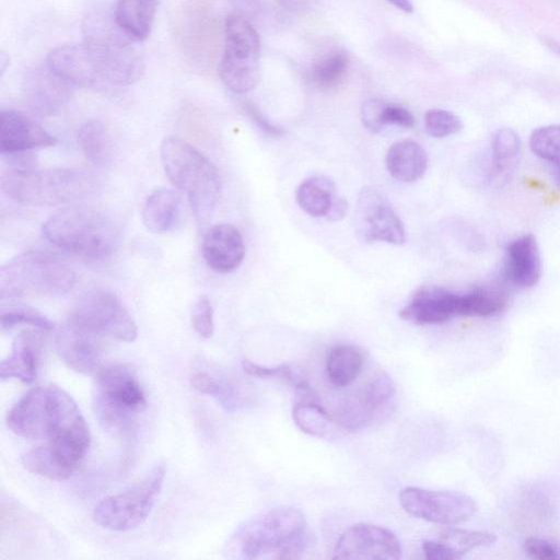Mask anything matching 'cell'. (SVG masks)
Masks as SVG:
<instances>
[{
    "instance_id": "obj_45",
    "label": "cell",
    "mask_w": 560,
    "mask_h": 560,
    "mask_svg": "<svg viewBox=\"0 0 560 560\" xmlns=\"http://www.w3.org/2000/svg\"><path fill=\"white\" fill-rule=\"evenodd\" d=\"M241 108L248 119L265 135L269 137H280L285 133L282 127L270 122L250 101H243Z\"/></svg>"
},
{
    "instance_id": "obj_33",
    "label": "cell",
    "mask_w": 560,
    "mask_h": 560,
    "mask_svg": "<svg viewBox=\"0 0 560 560\" xmlns=\"http://www.w3.org/2000/svg\"><path fill=\"white\" fill-rule=\"evenodd\" d=\"M492 179L505 182L514 171L522 151V141L511 128H501L492 137Z\"/></svg>"
},
{
    "instance_id": "obj_16",
    "label": "cell",
    "mask_w": 560,
    "mask_h": 560,
    "mask_svg": "<svg viewBox=\"0 0 560 560\" xmlns=\"http://www.w3.org/2000/svg\"><path fill=\"white\" fill-rule=\"evenodd\" d=\"M89 444L71 440H52L21 456L23 467L50 480H66L83 459Z\"/></svg>"
},
{
    "instance_id": "obj_24",
    "label": "cell",
    "mask_w": 560,
    "mask_h": 560,
    "mask_svg": "<svg viewBox=\"0 0 560 560\" xmlns=\"http://www.w3.org/2000/svg\"><path fill=\"white\" fill-rule=\"evenodd\" d=\"M43 331L33 327L15 336L9 357L0 364L2 381L16 378L30 384L36 380L43 350Z\"/></svg>"
},
{
    "instance_id": "obj_18",
    "label": "cell",
    "mask_w": 560,
    "mask_h": 560,
    "mask_svg": "<svg viewBox=\"0 0 560 560\" xmlns=\"http://www.w3.org/2000/svg\"><path fill=\"white\" fill-rule=\"evenodd\" d=\"M399 316L419 325L442 324L453 317L465 316L464 294L440 287H422L412 294Z\"/></svg>"
},
{
    "instance_id": "obj_23",
    "label": "cell",
    "mask_w": 560,
    "mask_h": 560,
    "mask_svg": "<svg viewBox=\"0 0 560 560\" xmlns=\"http://www.w3.org/2000/svg\"><path fill=\"white\" fill-rule=\"evenodd\" d=\"M69 85L48 67L36 68L25 78V101L33 113L39 116H52L68 102Z\"/></svg>"
},
{
    "instance_id": "obj_42",
    "label": "cell",
    "mask_w": 560,
    "mask_h": 560,
    "mask_svg": "<svg viewBox=\"0 0 560 560\" xmlns=\"http://www.w3.org/2000/svg\"><path fill=\"white\" fill-rule=\"evenodd\" d=\"M28 325L31 327L48 331L54 328V324L39 312L28 307H16L3 311L1 314L2 329H11L18 325Z\"/></svg>"
},
{
    "instance_id": "obj_29",
    "label": "cell",
    "mask_w": 560,
    "mask_h": 560,
    "mask_svg": "<svg viewBox=\"0 0 560 560\" xmlns=\"http://www.w3.org/2000/svg\"><path fill=\"white\" fill-rule=\"evenodd\" d=\"M179 195L168 188H159L145 199L142 221L152 233H165L174 228L180 211Z\"/></svg>"
},
{
    "instance_id": "obj_15",
    "label": "cell",
    "mask_w": 560,
    "mask_h": 560,
    "mask_svg": "<svg viewBox=\"0 0 560 560\" xmlns=\"http://www.w3.org/2000/svg\"><path fill=\"white\" fill-rule=\"evenodd\" d=\"M401 557L398 537L389 529L372 525L355 524L347 528L334 548V559L397 560Z\"/></svg>"
},
{
    "instance_id": "obj_40",
    "label": "cell",
    "mask_w": 560,
    "mask_h": 560,
    "mask_svg": "<svg viewBox=\"0 0 560 560\" xmlns=\"http://www.w3.org/2000/svg\"><path fill=\"white\" fill-rule=\"evenodd\" d=\"M242 368L247 375L259 378L277 380L291 385L301 393L310 390L308 384L303 378L299 377L292 366L288 363H282L276 366H264L248 359H244L242 361Z\"/></svg>"
},
{
    "instance_id": "obj_14",
    "label": "cell",
    "mask_w": 560,
    "mask_h": 560,
    "mask_svg": "<svg viewBox=\"0 0 560 560\" xmlns=\"http://www.w3.org/2000/svg\"><path fill=\"white\" fill-rule=\"evenodd\" d=\"M357 235L364 242L405 243L404 223L386 195L376 187H363L354 210Z\"/></svg>"
},
{
    "instance_id": "obj_28",
    "label": "cell",
    "mask_w": 560,
    "mask_h": 560,
    "mask_svg": "<svg viewBox=\"0 0 560 560\" xmlns=\"http://www.w3.org/2000/svg\"><path fill=\"white\" fill-rule=\"evenodd\" d=\"M160 0H118L115 25L130 39L142 42L150 35Z\"/></svg>"
},
{
    "instance_id": "obj_43",
    "label": "cell",
    "mask_w": 560,
    "mask_h": 560,
    "mask_svg": "<svg viewBox=\"0 0 560 560\" xmlns=\"http://www.w3.org/2000/svg\"><path fill=\"white\" fill-rule=\"evenodd\" d=\"M191 324L201 338L208 339L213 335V310L206 295L199 296L191 308Z\"/></svg>"
},
{
    "instance_id": "obj_7",
    "label": "cell",
    "mask_w": 560,
    "mask_h": 560,
    "mask_svg": "<svg viewBox=\"0 0 560 560\" xmlns=\"http://www.w3.org/2000/svg\"><path fill=\"white\" fill-rule=\"evenodd\" d=\"M147 404L133 369L126 364L102 366L95 374L93 405L105 429L127 434Z\"/></svg>"
},
{
    "instance_id": "obj_17",
    "label": "cell",
    "mask_w": 560,
    "mask_h": 560,
    "mask_svg": "<svg viewBox=\"0 0 560 560\" xmlns=\"http://www.w3.org/2000/svg\"><path fill=\"white\" fill-rule=\"evenodd\" d=\"M394 394L395 385L392 378L384 372H377L359 390L341 402L336 421L347 430L361 429Z\"/></svg>"
},
{
    "instance_id": "obj_41",
    "label": "cell",
    "mask_w": 560,
    "mask_h": 560,
    "mask_svg": "<svg viewBox=\"0 0 560 560\" xmlns=\"http://www.w3.org/2000/svg\"><path fill=\"white\" fill-rule=\"evenodd\" d=\"M427 132L434 138H444L462 130V120L454 113L445 109H430L424 115Z\"/></svg>"
},
{
    "instance_id": "obj_38",
    "label": "cell",
    "mask_w": 560,
    "mask_h": 560,
    "mask_svg": "<svg viewBox=\"0 0 560 560\" xmlns=\"http://www.w3.org/2000/svg\"><path fill=\"white\" fill-rule=\"evenodd\" d=\"M465 296V316L487 317L500 313L506 304L502 292L491 288H477Z\"/></svg>"
},
{
    "instance_id": "obj_27",
    "label": "cell",
    "mask_w": 560,
    "mask_h": 560,
    "mask_svg": "<svg viewBox=\"0 0 560 560\" xmlns=\"http://www.w3.org/2000/svg\"><path fill=\"white\" fill-rule=\"evenodd\" d=\"M385 162L392 177L399 182L412 183L425 173L428 155L418 142L404 139L388 148Z\"/></svg>"
},
{
    "instance_id": "obj_3",
    "label": "cell",
    "mask_w": 560,
    "mask_h": 560,
    "mask_svg": "<svg viewBox=\"0 0 560 560\" xmlns=\"http://www.w3.org/2000/svg\"><path fill=\"white\" fill-rule=\"evenodd\" d=\"M54 246L85 260L108 257L118 241V230L105 212L84 206H69L51 214L42 226Z\"/></svg>"
},
{
    "instance_id": "obj_48",
    "label": "cell",
    "mask_w": 560,
    "mask_h": 560,
    "mask_svg": "<svg viewBox=\"0 0 560 560\" xmlns=\"http://www.w3.org/2000/svg\"><path fill=\"white\" fill-rule=\"evenodd\" d=\"M402 12H412L413 8L409 0H386Z\"/></svg>"
},
{
    "instance_id": "obj_11",
    "label": "cell",
    "mask_w": 560,
    "mask_h": 560,
    "mask_svg": "<svg viewBox=\"0 0 560 560\" xmlns=\"http://www.w3.org/2000/svg\"><path fill=\"white\" fill-rule=\"evenodd\" d=\"M175 36L191 63L200 69L211 67L221 38L211 0H182L175 18Z\"/></svg>"
},
{
    "instance_id": "obj_21",
    "label": "cell",
    "mask_w": 560,
    "mask_h": 560,
    "mask_svg": "<svg viewBox=\"0 0 560 560\" xmlns=\"http://www.w3.org/2000/svg\"><path fill=\"white\" fill-rule=\"evenodd\" d=\"M56 143L57 139L34 119L15 110H1L0 151L3 155L48 148Z\"/></svg>"
},
{
    "instance_id": "obj_9",
    "label": "cell",
    "mask_w": 560,
    "mask_h": 560,
    "mask_svg": "<svg viewBox=\"0 0 560 560\" xmlns=\"http://www.w3.org/2000/svg\"><path fill=\"white\" fill-rule=\"evenodd\" d=\"M165 463L156 464L129 489L101 500L94 508V522L112 532H129L148 518L162 491Z\"/></svg>"
},
{
    "instance_id": "obj_30",
    "label": "cell",
    "mask_w": 560,
    "mask_h": 560,
    "mask_svg": "<svg viewBox=\"0 0 560 560\" xmlns=\"http://www.w3.org/2000/svg\"><path fill=\"white\" fill-rule=\"evenodd\" d=\"M337 197L335 184L327 176H313L305 179L295 192L299 207L315 218H326Z\"/></svg>"
},
{
    "instance_id": "obj_35",
    "label": "cell",
    "mask_w": 560,
    "mask_h": 560,
    "mask_svg": "<svg viewBox=\"0 0 560 560\" xmlns=\"http://www.w3.org/2000/svg\"><path fill=\"white\" fill-rule=\"evenodd\" d=\"M292 418L295 425L308 435L329 440L338 434L337 421L313 400L298 401L292 408Z\"/></svg>"
},
{
    "instance_id": "obj_20",
    "label": "cell",
    "mask_w": 560,
    "mask_h": 560,
    "mask_svg": "<svg viewBox=\"0 0 560 560\" xmlns=\"http://www.w3.org/2000/svg\"><path fill=\"white\" fill-rule=\"evenodd\" d=\"M47 67L70 85L105 90L84 42L60 45L50 50Z\"/></svg>"
},
{
    "instance_id": "obj_34",
    "label": "cell",
    "mask_w": 560,
    "mask_h": 560,
    "mask_svg": "<svg viewBox=\"0 0 560 560\" xmlns=\"http://www.w3.org/2000/svg\"><path fill=\"white\" fill-rule=\"evenodd\" d=\"M361 117L363 125L374 133H380L386 126L410 128L415 124L407 108L378 98H370L362 104Z\"/></svg>"
},
{
    "instance_id": "obj_5",
    "label": "cell",
    "mask_w": 560,
    "mask_h": 560,
    "mask_svg": "<svg viewBox=\"0 0 560 560\" xmlns=\"http://www.w3.org/2000/svg\"><path fill=\"white\" fill-rule=\"evenodd\" d=\"M5 195L31 206H57L84 200L100 188L97 177L79 168H10L1 175Z\"/></svg>"
},
{
    "instance_id": "obj_39",
    "label": "cell",
    "mask_w": 560,
    "mask_h": 560,
    "mask_svg": "<svg viewBox=\"0 0 560 560\" xmlns=\"http://www.w3.org/2000/svg\"><path fill=\"white\" fill-rule=\"evenodd\" d=\"M532 151L540 159L560 168V125H548L535 129L529 138Z\"/></svg>"
},
{
    "instance_id": "obj_6",
    "label": "cell",
    "mask_w": 560,
    "mask_h": 560,
    "mask_svg": "<svg viewBox=\"0 0 560 560\" xmlns=\"http://www.w3.org/2000/svg\"><path fill=\"white\" fill-rule=\"evenodd\" d=\"M74 283L75 273L68 264L42 252H25L0 269L2 299L61 295Z\"/></svg>"
},
{
    "instance_id": "obj_46",
    "label": "cell",
    "mask_w": 560,
    "mask_h": 560,
    "mask_svg": "<svg viewBox=\"0 0 560 560\" xmlns=\"http://www.w3.org/2000/svg\"><path fill=\"white\" fill-rule=\"evenodd\" d=\"M347 200L338 195L325 219L329 221H340L347 214Z\"/></svg>"
},
{
    "instance_id": "obj_47",
    "label": "cell",
    "mask_w": 560,
    "mask_h": 560,
    "mask_svg": "<svg viewBox=\"0 0 560 560\" xmlns=\"http://www.w3.org/2000/svg\"><path fill=\"white\" fill-rule=\"evenodd\" d=\"M313 0H279L283 10L300 11L306 8Z\"/></svg>"
},
{
    "instance_id": "obj_36",
    "label": "cell",
    "mask_w": 560,
    "mask_h": 560,
    "mask_svg": "<svg viewBox=\"0 0 560 560\" xmlns=\"http://www.w3.org/2000/svg\"><path fill=\"white\" fill-rule=\"evenodd\" d=\"M190 384L200 394L212 396L226 411H235L242 405L234 386L207 370H197L190 376Z\"/></svg>"
},
{
    "instance_id": "obj_44",
    "label": "cell",
    "mask_w": 560,
    "mask_h": 560,
    "mask_svg": "<svg viewBox=\"0 0 560 560\" xmlns=\"http://www.w3.org/2000/svg\"><path fill=\"white\" fill-rule=\"evenodd\" d=\"M524 549L526 553L538 560H558L560 559V545L550 540L529 537L525 540Z\"/></svg>"
},
{
    "instance_id": "obj_49",
    "label": "cell",
    "mask_w": 560,
    "mask_h": 560,
    "mask_svg": "<svg viewBox=\"0 0 560 560\" xmlns=\"http://www.w3.org/2000/svg\"><path fill=\"white\" fill-rule=\"evenodd\" d=\"M544 43L551 51H553L556 55L560 56V42L559 40H557L555 38H550V37H545Z\"/></svg>"
},
{
    "instance_id": "obj_37",
    "label": "cell",
    "mask_w": 560,
    "mask_h": 560,
    "mask_svg": "<svg viewBox=\"0 0 560 560\" xmlns=\"http://www.w3.org/2000/svg\"><path fill=\"white\" fill-rule=\"evenodd\" d=\"M349 68V57L343 50H331L317 59L311 70V79L322 89L337 86Z\"/></svg>"
},
{
    "instance_id": "obj_8",
    "label": "cell",
    "mask_w": 560,
    "mask_h": 560,
    "mask_svg": "<svg viewBox=\"0 0 560 560\" xmlns=\"http://www.w3.org/2000/svg\"><path fill=\"white\" fill-rule=\"evenodd\" d=\"M84 34L83 42L105 89L131 85L141 79L143 59L117 26L112 27L102 16H91Z\"/></svg>"
},
{
    "instance_id": "obj_13",
    "label": "cell",
    "mask_w": 560,
    "mask_h": 560,
    "mask_svg": "<svg viewBox=\"0 0 560 560\" xmlns=\"http://www.w3.org/2000/svg\"><path fill=\"white\" fill-rule=\"evenodd\" d=\"M399 503L412 516L442 525L465 522L477 511L476 501L466 493L419 487L402 489Z\"/></svg>"
},
{
    "instance_id": "obj_31",
    "label": "cell",
    "mask_w": 560,
    "mask_h": 560,
    "mask_svg": "<svg viewBox=\"0 0 560 560\" xmlns=\"http://www.w3.org/2000/svg\"><path fill=\"white\" fill-rule=\"evenodd\" d=\"M78 143L86 160L95 167L110 164L113 139L104 122L93 119L82 124L78 130Z\"/></svg>"
},
{
    "instance_id": "obj_22",
    "label": "cell",
    "mask_w": 560,
    "mask_h": 560,
    "mask_svg": "<svg viewBox=\"0 0 560 560\" xmlns=\"http://www.w3.org/2000/svg\"><path fill=\"white\" fill-rule=\"evenodd\" d=\"M202 256L206 264L217 272L234 271L245 256V244L241 232L228 223L213 225L203 236Z\"/></svg>"
},
{
    "instance_id": "obj_4",
    "label": "cell",
    "mask_w": 560,
    "mask_h": 560,
    "mask_svg": "<svg viewBox=\"0 0 560 560\" xmlns=\"http://www.w3.org/2000/svg\"><path fill=\"white\" fill-rule=\"evenodd\" d=\"M160 158L170 182L185 191L197 223L203 228L211 219L220 194V175L212 162L187 141L165 138Z\"/></svg>"
},
{
    "instance_id": "obj_2",
    "label": "cell",
    "mask_w": 560,
    "mask_h": 560,
    "mask_svg": "<svg viewBox=\"0 0 560 560\" xmlns=\"http://www.w3.org/2000/svg\"><path fill=\"white\" fill-rule=\"evenodd\" d=\"M308 541L303 513L295 508L278 506L240 525L226 544V553L238 559H294Z\"/></svg>"
},
{
    "instance_id": "obj_10",
    "label": "cell",
    "mask_w": 560,
    "mask_h": 560,
    "mask_svg": "<svg viewBox=\"0 0 560 560\" xmlns=\"http://www.w3.org/2000/svg\"><path fill=\"white\" fill-rule=\"evenodd\" d=\"M260 42L252 24L238 14L224 23V50L219 65L222 82L234 93L252 91L259 81Z\"/></svg>"
},
{
    "instance_id": "obj_25",
    "label": "cell",
    "mask_w": 560,
    "mask_h": 560,
    "mask_svg": "<svg viewBox=\"0 0 560 560\" xmlns=\"http://www.w3.org/2000/svg\"><path fill=\"white\" fill-rule=\"evenodd\" d=\"M503 276L509 282L523 289L532 288L539 281L541 259L533 235H524L509 244Z\"/></svg>"
},
{
    "instance_id": "obj_50",
    "label": "cell",
    "mask_w": 560,
    "mask_h": 560,
    "mask_svg": "<svg viewBox=\"0 0 560 560\" xmlns=\"http://www.w3.org/2000/svg\"><path fill=\"white\" fill-rule=\"evenodd\" d=\"M557 183H558V186L560 187V168L557 170Z\"/></svg>"
},
{
    "instance_id": "obj_32",
    "label": "cell",
    "mask_w": 560,
    "mask_h": 560,
    "mask_svg": "<svg viewBox=\"0 0 560 560\" xmlns=\"http://www.w3.org/2000/svg\"><path fill=\"white\" fill-rule=\"evenodd\" d=\"M363 363V353L357 346L337 345L329 350L326 358L327 378L332 385L345 387L355 381Z\"/></svg>"
},
{
    "instance_id": "obj_26",
    "label": "cell",
    "mask_w": 560,
    "mask_h": 560,
    "mask_svg": "<svg viewBox=\"0 0 560 560\" xmlns=\"http://www.w3.org/2000/svg\"><path fill=\"white\" fill-rule=\"evenodd\" d=\"M497 541V536L488 530L450 528L436 539L422 541V551L428 560H455L475 548L488 547Z\"/></svg>"
},
{
    "instance_id": "obj_1",
    "label": "cell",
    "mask_w": 560,
    "mask_h": 560,
    "mask_svg": "<svg viewBox=\"0 0 560 560\" xmlns=\"http://www.w3.org/2000/svg\"><path fill=\"white\" fill-rule=\"evenodd\" d=\"M7 425L30 440H74L90 444L89 427L77 402L54 384L38 385L9 410Z\"/></svg>"
},
{
    "instance_id": "obj_19",
    "label": "cell",
    "mask_w": 560,
    "mask_h": 560,
    "mask_svg": "<svg viewBox=\"0 0 560 560\" xmlns=\"http://www.w3.org/2000/svg\"><path fill=\"white\" fill-rule=\"evenodd\" d=\"M55 346L59 358L78 373L95 375L102 368L101 336L69 320L59 328Z\"/></svg>"
},
{
    "instance_id": "obj_12",
    "label": "cell",
    "mask_w": 560,
    "mask_h": 560,
    "mask_svg": "<svg viewBox=\"0 0 560 560\" xmlns=\"http://www.w3.org/2000/svg\"><path fill=\"white\" fill-rule=\"evenodd\" d=\"M69 322L101 337L131 342L137 338L135 320L110 291L96 289L84 294L69 314Z\"/></svg>"
}]
</instances>
